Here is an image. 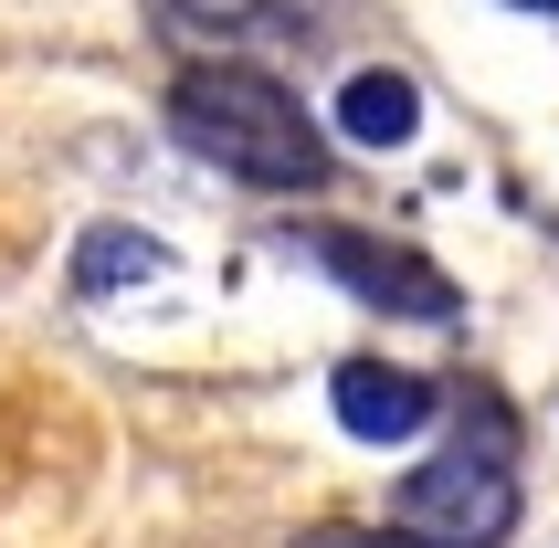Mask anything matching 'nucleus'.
I'll return each mask as SVG.
<instances>
[{"mask_svg": "<svg viewBox=\"0 0 559 548\" xmlns=\"http://www.w3.org/2000/svg\"><path fill=\"white\" fill-rule=\"evenodd\" d=\"M169 138L243 190H328L338 169V138L307 117V95L243 53H201L169 74Z\"/></svg>", "mask_w": 559, "mask_h": 548, "instance_id": "f257e3e1", "label": "nucleus"}, {"mask_svg": "<svg viewBox=\"0 0 559 548\" xmlns=\"http://www.w3.org/2000/svg\"><path fill=\"white\" fill-rule=\"evenodd\" d=\"M391 527H412L423 548H507L518 527V454L486 443H443L391 486Z\"/></svg>", "mask_w": 559, "mask_h": 548, "instance_id": "f03ea898", "label": "nucleus"}, {"mask_svg": "<svg viewBox=\"0 0 559 548\" xmlns=\"http://www.w3.org/2000/svg\"><path fill=\"white\" fill-rule=\"evenodd\" d=\"M285 243L307 253L348 306H370V317H402V327H454V317H465V285H454L433 253L380 243L359 222H307V233H285Z\"/></svg>", "mask_w": 559, "mask_h": 548, "instance_id": "7ed1b4c3", "label": "nucleus"}, {"mask_svg": "<svg viewBox=\"0 0 559 548\" xmlns=\"http://www.w3.org/2000/svg\"><path fill=\"white\" fill-rule=\"evenodd\" d=\"M328 412H338V432L348 443H412V432H433V412H443V391L423 380V369H402V359H338L328 369Z\"/></svg>", "mask_w": 559, "mask_h": 548, "instance_id": "20e7f679", "label": "nucleus"}, {"mask_svg": "<svg viewBox=\"0 0 559 548\" xmlns=\"http://www.w3.org/2000/svg\"><path fill=\"white\" fill-rule=\"evenodd\" d=\"M423 138V85H412L402 63H359L338 85V148H412Z\"/></svg>", "mask_w": 559, "mask_h": 548, "instance_id": "39448f33", "label": "nucleus"}, {"mask_svg": "<svg viewBox=\"0 0 559 548\" xmlns=\"http://www.w3.org/2000/svg\"><path fill=\"white\" fill-rule=\"evenodd\" d=\"M180 274V253L158 243V233H138V222H95L85 243H74V296L117 306V296H148V285H169Z\"/></svg>", "mask_w": 559, "mask_h": 548, "instance_id": "423d86ee", "label": "nucleus"}, {"mask_svg": "<svg viewBox=\"0 0 559 548\" xmlns=\"http://www.w3.org/2000/svg\"><path fill=\"white\" fill-rule=\"evenodd\" d=\"M158 11H169L180 32H253L275 0H158Z\"/></svg>", "mask_w": 559, "mask_h": 548, "instance_id": "0eeeda50", "label": "nucleus"}, {"mask_svg": "<svg viewBox=\"0 0 559 548\" xmlns=\"http://www.w3.org/2000/svg\"><path fill=\"white\" fill-rule=\"evenodd\" d=\"M307 548H423L412 527H317Z\"/></svg>", "mask_w": 559, "mask_h": 548, "instance_id": "6e6552de", "label": "nucleus"}, {"mask_svg": "<svg viewBox=\"0 0 559 548\" xmlns=\"http://www.w3.org/2000/svg\"><path fill=\"white\" fill-rule=\"evenodd\" d=\"M507 11H528V22H559V0H507Z\"/></svg>", "mask_w": 559, "mask_h": 548, "instance_id": "1a4fd4ad", "label": "nucleus"}]
</instances>
